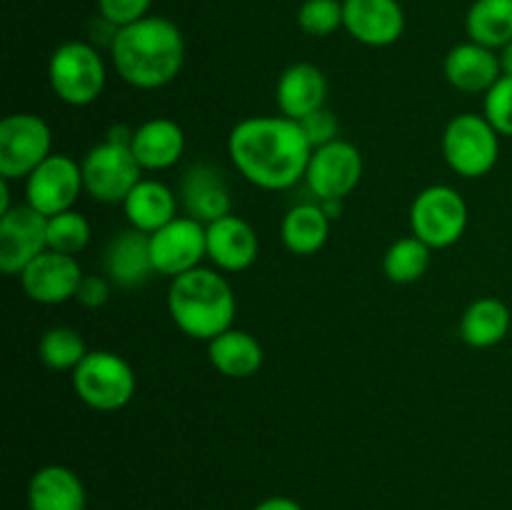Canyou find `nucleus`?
Segmentation results:
<instances>
[{
    "label": "nucleus",
    "mask_w": 512,
    "mask_h": 510,
    "mask_svg": "<svg viewBox=\"0 0 512 510\" xmlns=\"http://www.w3.org/2000/svg\"><path fill=\"white\" fill-rule=\"evenodd\" d=\"M150 253H153L155 273L170 280L200 268L208 258L205 225L190 215H178L168 225L150 233Z\"/></svg>",
    "instance_id": "9b49d317"
},
{
    "label": "nucleus",
    "mask_w": 512,
    "mask_h": 510,
    "mask_svg": "<svg viewBox=\"0 0 512 510\" xmlns=\"http://www.w3.org/2000/svg\"><path fill=\"white\" fill-rule=\"evenodd\" d=\"M85 485L75 470L65 465H43L28 483L30 510H85Z\"/></svg>",
    "instance_id": "5701e85b"
},
{
    "label": "nucleus",
    "mask_w": 512,
    "mask_h": 510,
    "mask_svg": "<svg viewBox=\"0 0 512 510\" xmlns=\"http://www.w3.org/2000/svg\"><path fill=\"white\" fill-rule=\"evenodd\" d=\"M110 60L115 73L130 88H165L178 78L185 65L183 30L163 15H148L118 30Z\"/></svg>",
    "instance_id": "f03ea898"
},
{
    "label": "nucleus",
    "mask_w": 512,
    "mask_h": 510,
    "mask_svg": "<svg viewBox=\"0 0 512 510\" xmlns=\"http://www.w3.org/2000/svg\"><path fill=\"white\" fill-rule=\"evenodd\" d=\"M298 123H300V128H303L308 143L313 145V150L323 148V145L338 140L340 123H338V118H335L333 110L320 108V110H315V113L305 115V118L298 120Z\"/></svg>",
    "instance_id": "473e14b6"
},
{
    "label": "nucleus",
    "mask_w": 512,
    "mask_h": 510,
    "mask_svg": "<svg viewBox=\"0 0 512 510\" xmlns=\"http://www.w3.org/2000/svg\"><path fill=\"white\" fill-rule=\"evenodd\" d=\"M103 275L115 288L133 290L148 283L155 273L150 235L143 230H120L108 240L103 253Z\"/></svg>",
    "instance_id": "f3484780"
},
{
    "label": "nucleus",
    "mask_w": 512,
    "mask_h": 510,
    "mask_svg": "<svg viewBox=\"0 0 512 510\" xmlns=\"http://www.w3.org/2000/svg\"><path fill=\"white\" fill-rule=\"evenodd\" d=\"M178 198L183 215H190L203 225H210L233 213L230 185L223 170L213 163L190 165L180 178Z\"/></svg>",
    "instance_id": "2eb2a0df"
},
{
    "label": "nucleus",
    "mask_w": 512,
    "mask_h": 510,
    "mask_svg": "<svg viewBox=\"0 0 512 510\" xmlns=\"http://www.w3.org/2000/svg\"><path fill=\"white\" fill-rule=\"evenodd\" d=\"M10 208H13V205H10V180L0 178V215L8 213Z\"/></svg>",
    "instance_id": "58836bf2"
},
{
    "label": "nucleus",
    "mask_w": 512,
    "mask_h": 510,
    "mask_svg": "<svg viewBox=\"0 0 512 510\" xmlns=\"http://www.w3.org/2000/svg\"><path fill=\"white\" fill-rule=\"evenodd\" d=\"M153 0H98V15L110 20L118 28L133 25L148 18Z\"/></svg>",
    "instance_id": "72a5a7b5"
},
{
    "label": "nucleus",
    "mask_w": 512,
    "mask_h": 510,
    "mask_svg": "<svg viewBox=\"0 0 512 510\" xmlns=\"http://www.w3.org/2000/svg\"><path fill=\"white\" fill-rule=\"evenodd\" d=\"M205 235H208V260L220 273H243L258 260V233L240 215L230 213L205 225Z\"/></svg>",
    "instance_id": "a211bd4d"
},
{
    "label": "nucleus",
    "mask_w": 512,
    "mask_h": 510,
    "mask_svg": "<svg viewBox=\"0 0 512 510\" xmlns=\"http://www.w3.org/2000/svg\"><path fill=\"white\" fill-rule=\"evenodd\" d=\"M18 278L20 285H23V293L33 303L60 305L75 298V293L80 288V280H83V270H80V263L75 255L45 250Z\"/></svg>",
    "instance_id": "4468645a"
},
{
    "label": "nucleus",
    "mask_w": 512,
    "mask_h": 510,
    "mask_svg": "<svg viewBox=\"0 0 512 510\" xmlns=\"http://www.w3.org/2000/svg\"><path fill=\"white\" fill-rule=\"evenodd\" d=\"M333 220L325 215L318 200L298 203L283 215L280 238L293 255H315L325 248Z\"/></svg>",
    "instance_id": "a878e982"
},
{
    "label": "nucleus",
    "mask_w": 512,
    "mask_h": 510,
    "mask_svg": "<svg viewBox=\"0 0 512 510\" xmlns=\"http://www.w3.org/2000/svg\"><path fill=\"white\" fill-rule=\"evenodd\" d=\"M483 115L500 133V138H512V78L503 75L488 93L483 95Z\"/></svg>",
    "instance_id": "2f4dec72"
},
{
    "label": "nucleus",
    "mask_w": 512,
    "mask_h": 510,
    "mask_svg": "<svg viewBox=\"0 0 512 510\" xmlns=\"http://www.w3.org/2000/svg\"><path fill=\"white\" fill-rule=\"evenodd\" d=\"M468 203L453 185H428L410 205V235L423 240L430 250L458 243L468 228Z\"/></svg>",
    "instance_id": "6e6552de"
},
{
    "label": "nucleus",
    "mask_w": 512,
    "mask_h": 510,
    "mask_svg": "<svg viewBox=\"0 0 512 510\" xmlns=\"http://www.w3.org/2000/svg\"><path fill=\"white\" fill-rule=\"evenodd\" d=\"M343 28L368 48H388L405 33L400 0H343Z\"/></svg>",
    "instance_id": "dca6fc26"
},
{
    "label": "nucleus",
    "mask_w": 512,
    "mask_h": 510,
    "mask_svg": "<svg viewBox=\"0 0 512 510\" xmlns=\"http://www.w3.org/2000/svg\"><path fill=\"white\" fill-rule=\"evenodd\" d=\"M25 183V203L43 213L45 218L73 210L80 193H85L83 168L65 153H53L38 165Z\"/></svg>",
    "instance_id": "9d476101"
},
{
    "label": "nucleus",
    "mask_w": 512,
    "mask_h": 510,
    "mask_svg": "<svg viewBox=\"0 0 512 510\" xmlns=\"http://www.w3.org/2000/svg\"><path fill=\"white\" fill-rule=\"evenodd\" d=\"M443 73L455 90L468 95H485L503 78L498 50H490L473 40H465L448 50L443 60Z\"/></svg>",
    "instance_id": "6ab92c4d"
},
{
    "label": "nucleus",
    "mask_w": 512,
    "mask_h": 510,
    "mask_svg": "<svg viewBox=\"0 0 512 510\" xmlns=\"http://www.w3.org/2000/svg\"><path fill=\"white\" fill-rule=\"evenodd\" d=\"M168 313L180 333L210 343L220 333L233 328L238 300L233 285L220 270L200 265L170 280Z\"/></svg>",
    "instance_id": "7ed1b4c3"
},
{
    "label": "nucleus",
    "mask_w": 512,
    "mask_h": 510,
    "mask_svg": "<svg viewBox=\"0 0 512 510\" xmlns=\"http://www.w3.org/2000/svg\"><path fill=\"white\" fill-rule=\"evenodd\" d=\"M458 333L470 348H493L512 335V310L493 295L473 300L460 315Z\"/></svg>",
    "instance_id": "393cba45"
},
{
    "label": "nucleus",
    "mask_w": 512,
    "mask_h": 510,
    "mask_svg": "<svg viewBox=\"0 0 512 510\" xmlns=\"http://www.w3.org/2000/svg\"><path fill=\"white\" fill-rule=\"evenodd\" d=\"M328 78L313 63H293L283 70L275 85V103L280 115L290 120H303L305 115L325 108L328 100Z\"/></svg>",
    "instance_id": "aec40b11"
},
{
    "label": "nucleus",
    "mask_w": 512,
    "mask_h": 510,
    "mask_svg": "<svg viewBox=\"0 0 512 510\" xmlns=\"http://www.w3.org/2000/svg\"><path fill=\"white\" fill-rule=\"evenodd\" d=\"M85 193L103 205H123L130 190L143 178V168L133 155V130L115 125L98 145L80 160Z\"/></svg>",
    "instance_id": "20e7f679"
},
{
    "label": "nucleus",
    "mask_w": 512,
    "mask_h": 510,
    "mask_svg": "<svg viewBox=\"0 0 512 510\" xmlns=\"http://www.w3.org/2000/svg\"><path fill=\"white\" fill-rule=\"evenodd\" d=\"M318 203L330 220H338L343 215V200H318Z\"/></svg>",
    "instance_id": "e433bc0d"
},
{
    "label": "nucleus",
    "mask_w": 512,
    "mask_h": 510,
    "mask_svg": "<svg viewBox=\"0 0 512 510\" xmlns=\"http://www.w3.org/2000/svg\"><path fill=\"white\" fill-rule=\"evenodd\" d=\"M208 360L220 375L233 380L253 378L263 368L265 350L248 330L230 328L208 343Z\"/></svg>",
    "instance_id": "b1692460"
},
{
    "label": "nucleus",
    "mask_w": 512,
    "mask_h": 510,
    "mask_svg": "<svg viewBox=\"0 0 512 510\" xmlns=\"http://www.w3.org/2000/svg\"><path fill=\"white\" fill-rule=\"evenodd\" d=\"M253 510H303V505L293 498H285V495H273V498L260 500Z\"/></svg>",
    "instance_id": "c9c22d12"
},
{
    "label": "nucleus",
    "mask_w": 512,
    "mask_h": 510,
    "mask_svg": "<svg viewBox=\"0 0 512 510\" xmlns=\"http://www.w3.org/2000/svg\"><path fill=\"white\" fill-rule=\"evenodd\" d=\"M298 25L313 38H328L343 28V0H305L298 10Z\"/></svg>",
    "instance_id": "7c9ffc66"
},
{
    "label": "nucleus",
    "mask_w": 512,
    "mask_h": 510,
    "mask_svg": "<svg viewBox=\"0 0 512 510\" xmlns=\"http://www.w3.org/2000/svg\"><path fill=\"white\" fill-rule=\"evenodd\" d=\"M110 293H113V283L108 280V275H83L78 293H75V300L83 308L95 310L108 303Z\"/></svg>",
    "instance_id": "f704fd0d"
},
{
    "label": "nucleus",
    "mask_w": 512,
    "mask_h": 510,
    "mask_svg": "<svg viewBox=\"0 0 512 510\" xmlns=\"http://www.w3.org/2000/svg\"><path fill=\"white\" fill-rule=\"evenodd\" d=\"M185 153V133L170 118H150L133 130V155L143 173H160L180 163Z\"/></svg>",
    "instance_id": "412c9836"
},
{
    "label": "nucleus",
    "mask_w": 512,
    "mask_h": 510,
    "mask_svg": "<svg viewBox=\"0 0 512 510\" xmlns=\"http://www.w3.org/2000/svg\"><path fill=\"white\" fill-rule=\"evenodd\" d=\"M228 155L250 185L275 193L305 180L313 145L298 120L285 115H250L230 130Z\"/></svg>",
    "instance_id": "f257e3e1"
},
{
    "label": "nucleus",
    "mask_w": 512,
    "mask_h": 510,
    "mask_svg": "<svg viewBox=\"0 0 512 510\" xmlns=\"http://www.w3.org/2000/svg\"><path fill=\"white\" fill-rule=\"evenodd\" d=\"M430 248L415 235H405L390 243L383 255V273L395 285H413L428 273Z\"/></svg>",
    "instance_id": "cd10ccee"
},
{
    "label": "nucleus",
    "mask_w": 512,
    "mask_h": 510,
    "mask_svg": "<svg viewBox=\"0 0 512 510\" xmlns=\"http://www.w3.org/2000/svg\"><path fill=\"white\" fill-rule=\"evenodd\" d=\"M80 403L98 413H115L133 400L138 380L123 355L113 350H90L70 373Z\"/></svg>",
    "instance_id": "423d86ee"
},
{
    "label": "nucleus",
    "mask_w": 512,
    "mask_h": 510,
    "mask_svg": "<svg viewBox=\"0 0 512 510\" xmlns=\"http://www.w3.org/2000/svg\"><path fill=\"white\" fill-rule=\"evenodd\" d=\"M88 353L90 350L83 335L75 328H65V325L45 330L38 343V355L45 368L60 370V373H73Z\"/></svg>",
    "instance_id": "c85d7f7f"
},
{
    "label": "nucleus",
    "mask_w": 512,
    "mask_h": 510,
    "mask_svg": "<svg viewBox=\"0 0 512 510\" xmlns=\"http://www.w3.org/2000/svg\"><path fill=\"white\" fill-rule=\"evenodd\" d=\"M48 83L55 98L70 108H88L103 95L108 68L88 40H68L58 45L48 60Z\"/></svg>",
    "instance_id": "39448f33"
},
{
    "label": "nucleus",
    "mask_w": 512,
    "mask_h": 510,
    "mask_svg": "<svg viewBox=\"0 0 512 510\" xmlns=\"http://www.w3.org/2000/svg\"><path fill=\"white\" fill-rule=\"evenodd\" d=\"M440 148L448 168L460 178H485L500 160V133L485 115L460 113L445 125Z\"/></svg>",
    "instance_id": "0eeeda50"
},
{
    "label": "nucleus",
    "mask_w": 512,
    "mask_h": 510,
    "mask_svg": "<svg viewBox=\"0 0 512 510\" xmlns=\"http://www.w3.org/2000/svg\"><path fill=\"white\" fill-rule=\"evenodd\" d=\"M363 178V155L348 140L315 148L305 170V185L315 200H345Z\"/></svg>",
    "instance_id": "f8f14e48"
},
{
    "label": "nucleus",
    "mask_w": 512,
    "mask_h": 510,
    "mask_svg": "<svg viewBox=\"0 0 512 510\" xmlns=\"http://www.w3.org/2000/svg\"><path fill=\"white\" fill-rule=\"evenodd\" d=\"M120 208H123L130 228L150 235L168 225L173 218H178L180 198L170 185L155 178H140V183L130 190Z\"/></svg>",
    "instance_id": "4be33fe9"
},
{
    "label": "nucleus",
    "mask_w": 512,
    "mask_h": 510,
    "mask_svg": "<svg viewBox=\"0 0 512 510\" xmlns=\"http://www.w3.org/2000/svg\"><path fill=\"white\" fill-rule=\"evenodd\" d=\"M498 58H500V70H503V75H510L512 78V43L498 50Z\"/></svg>",
    "instance_id": "4c0bfd02"
},
{
    "label": "nucleus",
    "mask_w": 512,
    "mask_h": 510,
    "mask_svg": "<svg viewBox=\"0 0 512 510\" xmlns=\"http://www.w3.org/2000/svg\"><path fill=\"white\" fill-rule=\"evenodd\" d=\"M48 250V218L28 203L0 215V270L20 275Z\"/></svg>",
    "instance_id": "ddd939ff"
},
{
    "label": "nucleus",
    "mask_w": 512,
    "mask_h": 510,
    "mask_svg": "<svg viewBox=\"0 0 512 510\" xmlns=\"http://www.w3.org/2000/svg\"><path fill=\"white\" fill-rule=\"evenodd\" d=\"M90 228L88 218L78 210H65V213L48 218V250L65 255H80L90 243Z\"/></svg>",
    "instance_id": "c756f323"
},
{
    "label": "nucleus",
    "mask_w": 512,
    "mask_h": 510,
    "mask_svg": "<svg viewBox=\"0 0 512 510\" xmlns=\"http://www.w3.org/2000/svg\"><path fill=\"white\" fill-rule=\"evenodd\" d=\"M53 155L50 125L35 113H13L0 123V178L25 180Z\"/></svg>",
    "instance_id": "1a4fd4ad"
},
{
    "label": "nucleus",
    "mask_w": 512,
    "mask_h": 510,
    "mask_svg": "<svg viewBox=\"0 0 512 510\" xmlns=\"http://www.w3.org/2000/svg\"><path fill=\"white\" fill-rule=\"evenodd\" d=\"M465 33L490 50L505 48L512 43V0H473L465 15Z\"/></svg>",
    "instance_id": "bb28decb"
}]
</instances>
